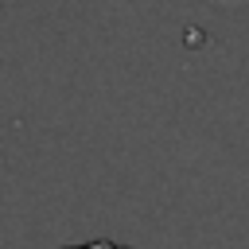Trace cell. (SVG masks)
<instances>
[{"instance_id": "obj_1", "label": "cell", "mask_w": 249, "mask_h": 249, "mask_svg": "<svg viewBox=\"0 0 249 249\" xmlns=\"http://www.w3.org/2000/svg\"><path fill=\"white\" fill-rule=\"evenodd\" d=\"M66 249H128V245H117V241H89V245H66Z\"/></svg>"}]
</instances>
